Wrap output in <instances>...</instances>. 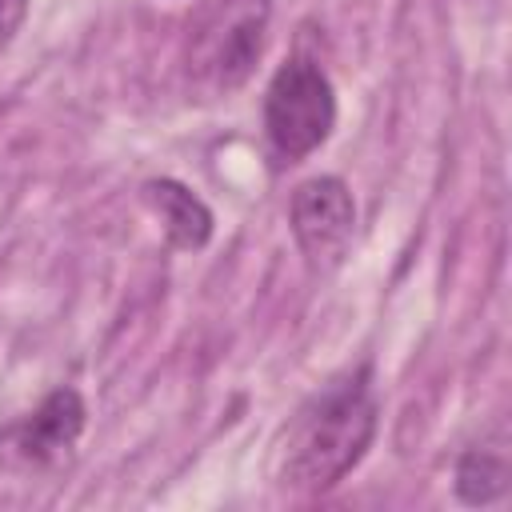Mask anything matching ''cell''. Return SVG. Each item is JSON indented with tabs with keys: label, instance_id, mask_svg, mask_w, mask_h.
<instances>
[{
	"label": "cell",
	"instance_id": "obj_1",
	"mask_svg": "<svg viewBox=\"0 0 512 512\" xmlns=\"http://www.w3.org/2000/svg\"><path fill=\"white\" fill-rule=\"evenodd\" d=\"M380 400L372 364H356L324 380L284 424L272 452V480L296 496L332 492L372 448Z\"/></svg>",
	"mask_w": 512,
	"mask_h": 512
},
{
	"label": "cell",
	"instance_id": "obj_2",
	"mask_svg": "<svg viewBox=\"0 0 512 512\" xmlns=\"http://www.w3.org/2000/svg\"><path fill=\"white\" fill-rule=\"evenodd\" d=\"M336 128L332 76L312 56H288L264 88V140L276 164H300Z\"/></svg>",
	"mask_w": 512,
	"mask_h": 512
},
{
	"label": "cell",
	"instance_id": "obj_3",
	"mask_svg": "<svg viewBox=\"0 0 512 512\" xmlns=\"http://www.w3.org/2000/svg\"><path fill=\"white\" fill-rule=\"evenodd\" d=\"M88 424V404L72 384L52 388L32 412L0 428V468L16 476H52L72 464Z\"/></svg>",
	"mask_w": 512,
	"mask_h": 512
},
{
	"label": "cell",
	"instance_id": "obj_4",
	"mask_svg": "<svg viewBox=\"0 0 512 512\" xmlns=\"http://www.w3.org/2000/svg\"><path fill=\"white\" fill-rule=\"evenodd\" d=\"M292 240L312 276H332L356 236V200L340 176H308L288 200Z\"/></svg>",
	"mask_w": 512,
	"mask_h": 512
},
{
	"label": "cell",
	"instance_id": "obj_5",
	"mask_svg": "<svg viewBox=\"0 0 512 512\" xmlns=\"http://www.w3.org/2000/svg\"><path fill=\"white\" fill-rule=\"evenodd\" d=\"M140 192H144V204L156 212V220H160V228H164L172 248L200 252L212 240V208L188 184H180L172 176H156Z\"/></svg>",
	"mask_w": 512,
	"mask_h": 512
},
{
	"label": "cell",
	"instance_id": "obj_6",
	"mask_svg": "<svg viewBox=\"0 0 512 512\" xmlns=\"http://www.w3.org/2000/svg\"><path fill=\"white\" fill-rule=\"evenodd\" d=\"M264 28H268V0H252L240 12H232L212 44V72L216 84L236 88L248 80L252 64L264 52Z\"/></svg>",
	"mask_w": 512,
	"mask_h": 512
},
{
	"label": "cell",
	"instance_id": "obj_7",
	"mask_svg": "<svg viewBox=\"0 0 512 512\" xmlns=\"http://www.w3.org/2000/svg\"><path fill=\"white\" fill-rule=\"evenodd\" d=\"M508 484H512V464H508V452H504V436L492 440V444L480 440V444L460 452L456 472H452V488H456L460 504H468V508L496 504V500L508 496Z\"/></svg>",
	"mask_w": 512,
	"mask_h": 512
},
{
	"label": "cell",
	"instance_id": "obj_8",
	"mask_svg": "<svg viewBox=\"0 0 512 512\" xmlns=\"http://www.w3.org/2000/svg\"><path fill=\"white\" fill-rule=\"evenodd\" d=\"M24 16H28V0H0V48L20 32Z\"/></svg>",
	"mask_w": 512,
	"mask_h": 512
}]
</instances>
